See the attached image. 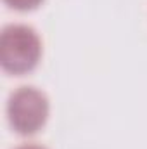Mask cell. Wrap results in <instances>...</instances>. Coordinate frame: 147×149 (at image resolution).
Listing matches in <instances>:
<instances>
[{
  "mask_svg": "<svg viewBox=\"0 0 147 149\" xmlns=\"http://www.w3.org/2000/svg\"><path fill=\"white\" fill-rule=\"evenodd\" d=\"M42 59V40L28 24H9L0 35V66L14 76L31 73Z\"/></svg>",
  "mask_w": 147,
  "mask_h": 149,
  "instance_id": "cell-1",
  "label": "cell"
},
{
  "mask_svg": "<svg viewBox=\"0 0 147 149\" xmlns=\"http://www.w3.org/2000/svg\"><path fill=\"white\" fill-rule=\"evenodd\" d=\"M49 99L37 87H19L7 101V118L10 128L23 137L38 134L49 120Z\"/></svg>",
  "mask_w": 147,
  "mask_h": 149,
  "instance_id": "cell-2",
  "label": "cell"
},
{
  "mask_svg": "<svg viewBox=\"0 0 147 149\" xmlns=\"http://www.w3.org/2000/svg\"><path fill=\"white\" fill-rule=\"evenodd\" d=\"M45 0H3V3L12 9V10H17V12H30V10H35L38 9Z\"/></svg>",
  "mask_w": 147,
  "mask_h": 149,
  "instance_id": "cell-3",
  "label": "cell"
},
{
  "mask_svg": "<svg viewBox=\"0 0 147 149\" xmlns=\"http://www.w3.org/2000/svg\"><path fill=\"white\" fill-rule=\"evenodd\" d=\"M16 149H47L40 144H23V146H17Z\"/></svg>",
  "mask_w": 147,
  "mask_h": 149,
  "instance_id": "cell-4",
  "label": "cell"
}]
</instances>
